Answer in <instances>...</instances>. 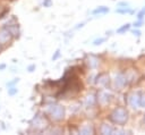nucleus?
<instances>
[{
  "mask_svg": "<svg viewBox=\"0 0 145 135\" xmlns=\"http://www.w3.org/2000/svg\"><path fill=\"white\" fill-rule=\"evenodd\" d=\"M111 119L117 124H122V123H125L127 120V112L125 110H122V109H117L112 113Z\"/></svg>",
  "mask_w": 145,
  "mask_h": 135,
  "instance_id": "nucleus-1",
  "label": "nucleus"
},
{
  "mask_svg": "<svg viewBox=\"0 0 145 135\" xmlns=\"http://www.w3.org/2000/svg\"><path fill=\"white\" fill-rule=\"evenodd\" d=\"M50 115L54 119H61L63 117V108L60 106H54L50 109Z\"/></svg>",
  "mask_w": 145,
  "mask_h": 135,
  "instance_id": "nucleus-2",
  "label": "nucleus"
},
{
  "mask_svg": "<svg viewBox=\"0 0 145 135\" xmlns=\"http://www.w3.org/2000/svg\"><path fill=\"white\" fill-rule=\"evenodd\" d=\"M139 96L138 94H133L130 98H129V104L133 107V108H138L139 106Z\"/></svg>",
  "mask_w": 145,
  "mask_h": 135,
  "instance_id": "nucleus-3",
  "label": "nucleus"
},
{
  "mask_svg": "<svg viewBox=\"0 0 145 135\" xmlns=\"http://www.w3.org/2000/svg\"><path fill=\"white\" fill-rule=\"evenodd\" d=\"M10 37V33L8 32V29H2L0 32V43H5L9 40Z\"/></svg>",
  "mask_w": 145,
  "mask_h": 135,
  "instance_id": "nucleus-4",
  "label": "nucleus"
},
{
  "mask_svg": "<svg viewBox=\"0 0 145 135\" xmlns=\"http://www.w3.org/2000/svg\"><path fill=\"white\" fill-rule=\"evenodd\" d=\"M109 11V9L106 8V7H99V8H96L94 11H93V14H105V12H108Z\"/></svg>",
  "mask_w": 145,
  "mask_h": 135,
  "instance_id": "nucleus-5",
  "label": "nucleus"
},
{
  "mask_svg": "<svg viewBox=\"0 0 145 135\" xmlns=\"http://www.w3.org/2000/svg\"><path fill=\"white\" fill-rule=\"evenodd\" d=\"M117 12L120 14H133V10L129 8H125V9H117Z\"/></svg>",
  "mask_w": 145,
  "mask_h": 135,
  "instance_id": "nucleus-6",
  "label": "nucleus"
},
{
  "mask_svg": "<svg viewBox=\"0 0 145 135\" xmlns=\"http://www.w3.org/2000/svg\"><path fill=\"white\" fill-rule=\"evenodd\" d=\"M102 133H103V134H110V133H112V129H111L110 127H108L106 125H104V126L102 127Z\"/></svg>",
  "mask_w": 145,
  "mask_h": 135,
  "instance_id": "nucleus-7",
  "label": "nucleus"
},
{
  "mask_svg": "<svg viewBox=\"0 0 145 135\" xmlns=\"http://www.w3.org/2000/svg\"><path fill=\"white\" fill-rule=\"evenodd\" d=\"M128 28H129V24H126V25H123L122 27H120V28H119V29H118L117 32H118V33H122V32L127 31Z\"/></svg>",
  "mask_w": 145,
  "mask_h": 135,
  "instance_id": "nucleus-8",
  "label": "nucleus"
},
{
  "mask_svg": "<svg viewBox=\"0 0 145 135\" xmlns=\"http://www.w3.org/2000/svg\"><path fill=\"white\" fill-rule=\"evenodd\" d=\"M139 106H144L145 107V96H142L139 99Z\"/></svg>",
  "mask_w": 145,
  "mask_h": 135,
  "instance_id": "nucleus-9",
  "label": "nucleus"
},
{
  "mask_svg": "<svg viewBox=\"0 0 145 135\" xmlns=\"http://www.w3.org/2000/svg\"><path fill=\"white\" fill-rule=\"evenodd\" d=\"M103 41H105V39H103V37H102V39H99V40H95V41H94V44L97 45V44H100V43L103 42Z\"/></svg>",
  "mask_w": 145,
  "mask_h": 135,
  "instance_id": "nucleus-10",
  "label": "nucleus"
},
{
  "mask_svg": "<svg viewBox=\"0 0 145 135\" xmlns=\"http://www.w3.org/2000/svg\"><path fill=\"white\" fill-rule=\"evenodd\" d=\"M91 132H92V130H91V128H88V127L85 128V129H82V130H80V133H91Z\"/></svg>",
  "mask_w": 145,
  "mask_h": 135,
  "instance_id": "nucleus-11",
  "label": "nucleus"
},
{
  "mask_svg": "<svg viewBox=\"0 0 145 135\" xmlns=\"http://www.w3.org/2000/svg\"><path fill=\"white\" fill-rule=\"evenodd\" d=\"M140 24H142V22H137V23H135V24H134V26H135V27H139V26H140Z\"/></svg>",
  "mask_w": 145,
  "mask_h": 135,
  "instance_id": "nucleus-12",
  "label": "nucleus"
},
{
  "mask_svg": "<svg viewBox=\"0 0 145 135\" xmlns=\"http://www.w3.org/2000/svg\"><path fill=\"white\" fill-rule=\"evenodd\" d=\"M134 34H136V35H140V32H139V31H134Z\"/></svg>",
  "mask_w": 145,
  "mask_h": 135,
  "instance_id": "nucleus-13",
  "label": "nucleus"
},
{
  "mask_svg": "<svg viewBox=\"0 0 145 135\" xmlns=\"http://www.w3.org/2000/svg\"><path fill=\"white\" fill-rule=\"evenodd\" d=\"M16 91H17V90H10V91H9V94H14Z\"/></svg>",
  "mask_w": 145,
  "mask_h": 135,
  "instance_id": "nucleus-14",
  "label": "nucleus"
}]
</instances>
